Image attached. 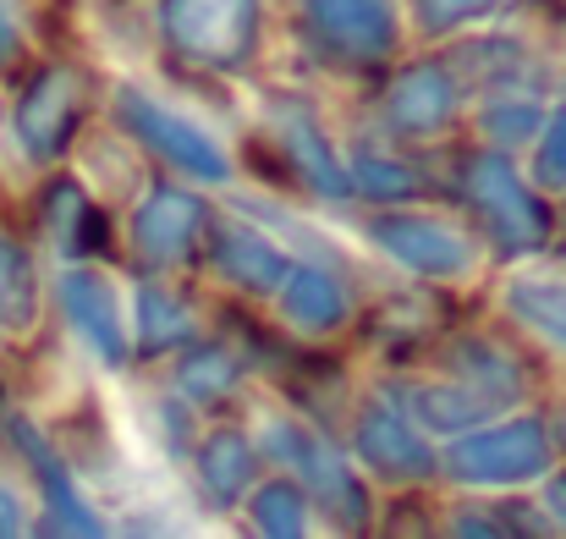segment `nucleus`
<instances>
[{
  "mask_svg": "<svg viewBox=\"0 0 566 539\" xmlns=\"http://www.w3.org/2000/svg\"><path fill=\"white\" fill-rule=\"evenodd\" d=\"M160 33L203 72H242L259 50V0H160Z\"/></svg>",
  "mask_w": 566,
  "mask_h": 539,
  "instance_id": "f257e3e1",
  "label": "nucleus"
},
{
  "mask_svg": "<svg viewBox=\"0 0 566 539\" xmlns=\"http://www.w3.org/2000/svg\"><path fill=\"white\" fill-rule=\"evenodd\" d=\"M462 193L473 204V215L484 220V231L495 237L501 253H534L551 237V209L534 198V187L517 177V166L501 149H479L462 166Z\"/></svg>",
  "mask_w": 566,
  "mask_h": 539,
  "instance_id": "f03ea898",
  "label": "nucleus"
},
{
  "mask_svg": "<svg viewBox=\"0 0 566 539\" xmlns=\"http://www.w3.org/2000/svg\"><path fill=\"white\" fill-rule=\"evenodd\" d=\"M303 39L336 66H379L401 44L396 0H303L297 6Z\"/></svg>",
  "mask_w": 566,
  "mask_h": 539,
  "instance_id": "7ed1b4c3",
  "label": "nucleus"
},
{
  "mask_svg": "<svg viewBox=\"0 0 566 539\" xmlns=\"http://www.w3.org/2000/svg\"><path fill=\"white\" fill-rule=\"evenodd\" d=\"M264 440H270V452H275L281 463H292L297 490H314L319 507H325L347 535H364V529H369V496H364L358 474L342 463V452H336L325 435H314V429H303V424H292V418H275V424L264 429Z\"/></svg>",
  "mask_w": 566,
  "mask_h": 539,
  "instance_id": "20e7f679",
  "label": "nucleus"
},
{
  "mask_svg": "<svg viewBox=\"0 0 566 539\" xmlns=\"http://www.w3.org/2000/svg\"><path fill=\"white\" fill-rule=\"evenodd\" d=\"M88 111V77L72 61H50L28 77L22 100H17V138L33 160H61L72 133L83 127Z\"/></svg>",
  "mask_w": 566,
  "mask_h": 539,
  "instance_id": "39448f33",
  "label": "nucleus"
},
{
  "mask_svg": "<svg viewBox=\"0 0 566 539\" xmlns=\"http://www.w3.org/2000/svg\"><path fill=\"white\" fill-rule=\"evenodd\" d=\"M446 468L462 485H523L551 468V435L539 418H512V424L462 435L446 452Z\"/></svg>",
  "mask_w": 566,
  "mask_h": 539,
  "instance_id": "423d86ee",
  "label": "nucleus"
},
{
  "mask_svg": "<svg viewBox=\"0 0 566 539\" xmlns=\"http://www.w3.org/2000/svg\"><path fill=\"white\" fill-rule=\"evenodd\" d=\"M116 116H122V127H127L133 138H144V144H149L160 160H171L177 172L209 182V187H220V182L231 177V160L220 155V144H214L203 127H192L188 116L155 105L144 89H116Z\"/></svg>",
  "mask_w": 566,
  "mask_h": 539,
  "instance_id": "0eeeda50",
  "label": "nucleus"
},
{
  "mask_svg": "<svg viewBox=\"0 0 566 539\" xmlns=\"http://www.w3.org/2000/svg\"><path fill=\"white\" fill-rule=\"evenodd\" d=\"M369 237L379 248L407 265L412 276H434V281H451V276H468L473 270V237L440 215H396L385 209L369 220Z\"/></svg>",
  "mask_w": 566,
  "mask_h": 539,
  "instance_id": "6e6552de",
  "label": "nucleus"
},
{
  "mask_svg": "<svg viewBox=\"0 0 566 539\" xmlns=\"http://www.w3.org/2000/svg\"><path fill=\"white\" fill-rule=\"evenodd\" d=\"M6 429H11L17 452L28 457L39 490H44V507H50V524H44V529L55 539H111V529L99 524V512H94V507L83 501V490L72 485V468L61 463V452H55L28 418H11Z\"/></svg>",
  "mask_w": 566,
  "mask_h": 539,
  "instance_id": "1a4fd4ad",
  "label": "nucleus"
},
{
  "mask_svg": "<svg viewBox=\"0 0 566 539\" xmlns=\"http://www.w3.org/2000/svg\"><path fill=\"white\" fill-rule=\"evenodd\" d=\"M457 116V83L440 61H418V66H401L379 100V122L396 133V138H434L446 122Z\"/></svg>",
  "mask_w": 566,
  "mask_h": 539,
  "instance_id": "9d476101",
  "label": "nucleus"
},
{
  "mask_svg": "<svg viewBox=\"0 0 566 539\" xmlns=\"http://www.w3.org/2000/svg\"><path fill=\"white\" fill-rule=\"evenodd\" d=\"M203 220H209V215H203V204H198L192 193L171 187V182H155L149 198L138 204V215H133V248H138V259H149V265H177V259L192 253Z\"/></svg>",
  "mask_w": 566,
  "mask_h": 539,
  "instance_id": "9b49d317",
  "label": "nucleus"
},
{
  "mask_svg": "<svg viewBox=\"0 0 566 539\" xmlns=\"http://www.w3.org/2000/svg\"><path fill=\"white\" fill-rule=\"evenodd\" d=\"M353 446L358 457L375 468L379 479H396V485H412V479H429L434 457L423 446V435L412 429L407 413H396L390 402H369L358 413V429H353Z\"/></svg>",
  "mask_w": 566,
  "mask_h": 539,
  "instance_id": "f8f14e48",
  "label": "nucleus"
},
{
  "mask_svg": "<svg viewBox=\"0 0 566 539\" xmlns=\"http://www.w3.org/2000/svg\"><path fill=\"white\" fill-rule=\"evenodd\" d=\"M55 298L72 320V331L99 353L105 363H127V325H122V303L116 287L99 270H66L55 281Z\"/></svg>",
  "mask_w": 566,
  "mask_h": 539,
  "instance_id": "ddd939ff",
  "label": "nucleus"
},
{
  "mask_svg": "<svg viewBox=\"0 0 566 539\" xmlns=\"http://www.w3.org/2000/svg\"><path fill=\"white\" fill-rule=\"evenodd\" d=\"M203 237H209L214 270H220L231 287H242V292H275V287L286 281V270H292V259H286L270 237H259L253 226L203 220Z\"/></svg>",
  "mask_w": 566,
  "mask_h": 539,
  "instance_id": "4468645a",
  "label": "nucleus"
},
{
  "mask_svg": "<svg viewBox=\"0 0 566 539\" xmlns=\"http://www.w3.org/2000/svg\"><path fill=\"white\" fill-rule=\"evenodd\" d=\"M275 127H281V149H286V172L308 182L319 198H353L347 166L336 160L331 138L319 133V122L303 105H275Z\"/></svg>",
  "mask_w": 566,
  "mask_h": 539,
  "instance_id": "2eb2a0df",
  "label": "nucleus"
},
{
  "mask_svg": "<svg viewBox=\"0 0 566 539\" xmlns=\"http://www.w3.org/2000/svg\"><path fill=\"white\" fill-rule=\"evenodd\" d=\"M281 292V314H286V325L292 331H303V336H325V331H336L342 320H347V287L331 276V270H319V265H292L286 270V281L275 287Z\"/></svg>",
  "mask_w": 566,
  "mask_h": 539,
  "instance_id": "dca6fc26",
  "label": "nucleus"
},
{
  "mask_svg": "<svg viewBox=\"0 0 566 539\" xmlns=\"http://www.w3.org/2000/svg\"><path fill=\"white\" fill-rule=\"evenodd\" d=\"M506 309L512 320H523L528 331L551 336L556 348H566V265H534L517 270L506 281Z\"/></svg>",
  "mask_w": 566,
  "mask_h": 539,
  "instance_id": "f3484780",
  "label": "nucleus"
},
{
  "mask_svg": "<svg viewBox=\"0 0 566 539\" xmlns=\"http://www.w3.org/2000/svg\"><path fill=\"white\" fill-rule=\"evenodd\" d=\"M44 215H50V226H55L61 253H72V259L99 253V248L111 242L105 209H99V204H88L77 182H50V193H44Z\"/></svg>",
  "mask_w": 566,
  "mask_h": 539,
  "instance_id": "a211bd4d",
  "label": "nucleus"
},
{
  "mask_svg": "<svg viewBox=\"0 0 566 539\" xmlns=\"http://www.w3.org/2000/svg\"><path fill=\"white\" fill-rule=\"evenodd\" d=\"M248 479H253V446H248V435H237V429L203 435V446H198V485H203V496L214 507H231L248 490Z\"/></svg>",
  "mask_w": 566,
  "mask_h": 539,
  "instance_id": "6ab92c4d",
  "label": "nucleus"
},
{
  "mask_svg": "<svg viewBox=\"0 0 566 539\" xmlns=\"http://www.w3.org/2000/svg\"><path fill=\"white\" fill-rule=\"evenodd\" d=\"M192 314L188 303L171 292V287H138V348L144 353H171L192 342Z\"/></svg>",
  "mask_w": 566,
  "mask_h": 539,
  "instance_id": "aec40b11",
  "label": "nucleus"
},
{
  "mask_svg": "<svg viewBox=\"0 0 566 539\" xmlns=\"http://www.w3.org/2000/svg\"><path fill=\"white\" fill-rule=\"evenodd\" d=\"M177 380H182V391H188L192 402H220V396L237 391L242 359H237L231 348H220V342H203V348H192L188 359H182Z\"/></svg>",
  "mask_w": 566,
  "mask_h": 539,
  "instance_id": "412c9836",
  "label": "nucleus"
},
{
  "mask_svg": "<svg viewBox=\"0 0 566 539\" xmlns=\"http://www.w3.org/2000/svg\"><path fill=\"white\" fill-rule=\"evenodd\" d=\"M407 402H412V413L429 429H462V424H479L490 413V402L473 396V391H462V385H412Z\"/></svg>",
  "mask_w": 566,
  "mask_h": 539,
  "instance_id": "4be33fe9",
  "label": "nucleus"
},
{
  "mask_svg": "<svg viewBox=\"0 0 566 539\" xmlns=\"http://www.w3.org/2000/svg\"><path fill=\"white\" fill-rule=\"evenodd\" d=\"M353 198H375V204H396V198H412L418 193V172H407V166H396V160H385V155H353Z\"/></svg>",
  "mask_w": 566,
  "mask_h": 539,
  "instance_id": "5701e85b",
  "label": "nucleus"
},
{
  "mask_svg": "<svg viewBox=\"0 0 566 539\" xmlns=\"http://www.w3.org/2000/svg\"><path fill=\"white\" fill-rule=\"evenodd\" d=\"M253 524L264 539H308L303 535V490L292 479H275L253 490Z\"/></svg>",
  "mask_w": 566,
  "mask_h": 539,
  "instance_id": "b1692460",
  "label": "nucleus"
},
{
  "mask_svg": "<svg viewBox=\"0 0 566 539\" xmlns=\"http://www.w3.org/2000/svg\"><path fill=\"white\" fill-rule=\"evenodd\" d=\"M33 320V276H28V259L0 242V325H28Z\"/></svg>",
  "mask_w": 566,
  "mask_h": 539,
  "instance_id": "393cba45",
  "label": "nucleus"
},
{
  "mask_svg": "<svg viewBox=\"0 0 566 539\" xmlns=\"http://www.w3.org/2000/svg\"><path fill=\"white\" fill-rule=\"evenodd\" d=\"M534 122H539V105H534L528 94H517V100H495V105L479 116V127H484L495 144H517V138H528Z\"/></svg>",
  "mask_w": 566,
  "mask_h": 539,
  "instance_id": "a878e982",
  "label": "nucleus"
},
{
  "mask_svg": "<svg viewBox=\"0 0 566 539\" xmlns=\"http://www.w3.org/2000/svg\"><path fill=\"white\" fill-rule=\"evenodd\" d=\"M495 6H501V0H412L418 28H423L429 39H440V33L473 22V17H484V11H495Z\"/></svg>",
  "mask_w": 566,
  "mask_h": 539,
  "instance_id": "bb28decb",
  "label": "nucleus"
},
{
  "mask_svg": "<svg viewBox=\"0 0 566 539\" xmlns=\"http://www.w3.org/2000/svg\"><path fill=\"white\" fill-rule=\"evenodd\" d=\"M534 177H539V187H566V105L551 116V127H545V138H539Z\"/></svg>",
  "mask_w": 566,
  "mask_h": 539,
  "instance_id": "cd10ccee",
  "label": "nucleus"
},
{
  "mask_svg": "<svg viewBox=\"0 0 566 539\" xmlns=\"http://www.w3.org/2000/svg\"><path fill=\"white\" fill-rule=\"evenodd\" d=\"M379 539H429V512H423L418 501H396V507L385 512Z\"/></svg>",
  "mask_w": 566,
  "mask_h": 539,
  "instance_id": "c85d7f7f",
  "label": "nucleus"
},
{
  "mask_svg": "<svg viewBox=\"0 0 566 539\" xmlns=\"http://www.w3.org/2000/svg\"><path fill=\"white\" fill-rule=\"evenodd\" d=\"M22 61V6L0 0V72H11Z\"/></svg>",
  "mask_w": 566,
  "mask_h": 539,
  "instance_id": "c756f323",
  "label": "nucleus"
},
{
  "mask_svg": "<svg viewBox=\"0 0 566 539\" xmlns=\"http://www.w3.org/2000/svg\"><path fill=\"white\" fill-rule=\"evenodd\" d=\"M451 539H512L501 518H484V512H457L451 518Z\"/></svg>",
  "mask_w": 566,
  "mask_h": 539,
  "instance_id": "7c9ffc66",
  "label": "nucleus"
},
{
  "mask_svg": "<svg viewBox=\"0 0 566 539\" xmlns=\"http://www.w3.org/2000/svg\"><path fill=\"white\" fill-rule=\"evenodd\" d=\"M0 539H33L28 535V518H22V501L0 485Z\"/></svg>",
  "mask_w": 566,
  "mask_h": 539,
  "instance_id": "2f4dec72",
  "label": "nucleus"
},
{
  "mask_svg": "<svg viewBox=\"0 0 566 539\" xmlns=\"http://www.w3.org/2000/svg\"><path fill=\"white\" fill-rule=\"evenodd\" d=\"M551 512H556V518H566V479H556V485H551Z\"/></svg>",
  "mask_w": 566,
  "mask_h": 539,
  "instance_id": "473e14b6",
  "label": "nucleus"
},
{
  "mask_svg": "<svg viewBox=\"0 0 566 539\" xmlns=\"http://www.w3.org/2000/svg\"><path fill=\"white\" fill-rule=\"evenodd\" d=\"M39 539H55V535H50V529H44V535H39Z\"/></svg>",
  "mask_w": 566,
  "mask_h": 539,
  "instance_id": "72a5a7b5",
  "label": "nucleus"
},
{
  "mask_svg": "<svg viewBox=\"0 0 566 539\" xmlns=\"http://www.w3.org/2000/svg\"><path fill=\"white\" fill-rule=\"evenodd\" d=\"M127 539H149V535H127Z\"/></svg>",
  "mask_w": 566,
  "mask_h": 539,
  "instance_id": "f704fd0d",
  "label": "nucleus"
},
{
  "mask_svg": "<svg viewBox=\"0 0 566 539\" xmlns=\"http://www.w3.org/2000/svg\"><path fill=\"white\" fill-rule=\"evenodd\" d=\"M562 435H566V424H562Z\"/></svg>",
  "mask_w": 566,
  "mask_h": 539,
  "instance_id": "c9c22d12",
  "label": "nucleus"
}]
</instances>
